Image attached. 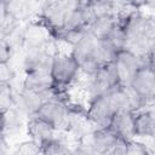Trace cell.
Wrapping results in <instances>:
<instances>
[{
    "instance_id": "obj_11",
    "label": "cell",
    "mask_w": 155,
    "mask_h": 155,
    "mask_svg": "<svg viewBox=\"0 0 155 155\" xmlns=\"http://www.w3.org/2000/svg\"><path fill=\"white\" fill-rule=\"evenodd\" d=\"M40 6V0H1V12L13 16L21 23L36 18Z\"/></svg>"
},
{
    "instance_id": "obj_22",
    "label": "cell",
    "mask_w": 155,
    "mask_h": 155,
    "mask_svg": "<svg viewBox=\"0 0 155 155\" xmlns=\"http://www.w3.org/2000/svg\"><path fill=\"white\" fill-rule=\"evenodd\" d=\"M113 2L115 4L117 12L125 8L142 10L144 6V0H113Z\"/></svg>"
},
{
    "instance_id": "obj_3",
    "label": "cell",
    "mask_w": 155,
    "mask_h": 155,
    "mask_svg": "<svg viewBox=\"0 0 155 155\" xmlns=\"http://www.w3.org/2000/svg\"><path fill=\"white\" fill-rule=\"evenodd\" d=\"M82 75L78 62L65 51H56L51 63V79L54 92H69Z\"/></svg>"
},
{
    "instance_id": "obj_5",
    "label": "cell",
    "mask_w": 155,
    "mask_h": 155,
    "mask_svg": "<svg viewBox=\"0 0 155 155\" xmlns=\"http://www.w3.org/2000/svg\"><path fill=\"white\" fill-rule=\"evenodd\" d=\"M69 52L78 62L84 76L96 73L103 65L99 54V40L88 31L70 47Z\"/></svg>"
},
{
    "instance_id": "obj_16",
    "label": "cell",
    "mask_w": 155,
    "mask_h": 155,
    "mask_svg": "<svg viewBox=\"0 0 155 155\" xmlns=\"http://www.w3.org/2000/svg\"><path fill=\"white\" fill-rule=\"evenodd\" d=\"M40 154L44 155H65L73 154V143L65 133L58 132L56 136L40 145Z\"/></svg>"
},
{
    "instance_id": "obj_25",
    "label": "cell",
    "mask_w": 155,
    "mask_h": 155,
    "mask_svg": "<svg viewBox=\"0 0 155 155\" xmlns=\"http://www.w3.org/2000/svg\"><path fill=\"white\" fill-rule=\"evenodd\" d=\"M143 8H147V10H150V11L155 12V0H144Z\"/></svg>"
},
{
    "instance_id": "obj_14",
    "label": "cell",
    "mask_w": 155,
    "mask_h": 155,
    "mask_svg": "<svg viewBox=\"0 0 155 155\" xmlns=\"http://www.w3.org/2000/svg\"><path fill=\"white\" fill-rule=\"evenodd\" d=\"M57 133L58 131L51 124H48L46 120L38 115H33L27 119L25 136L29 139L34 140L36 144H39V147L53 136H56Z\"/></svg>"
},
{
    "instance_id": "obj_20",
    "label": "cell",
    "mask_w": 155,
    "mask_h": 155,
    "mask_svg": "<svg viewBox=\"0 0 155 155\" xmlns=\"http://www.w3.org/2000/svg\"><path fill=\"white\" fill-rule=\"evenodd\" d=\"M13 155H29V154H40V147L31 139L22 140L21 143L16 144L13 150L11 151Z\"/></svg>"
},
{
    "instance_id": "obj_6",
    "label": "cell",
    "mask_w": 155,
    "mask_h": 155,
    "mask_svg": "<svg viewBox=\"0 0 155 155\" xmlns=\"http://www.w3.org/2000/svg\"><path fill=\"white\" fill-rule=\"evenodd\" d=\"M70 102L69 92H53L42 102L36 115L51 124L58 132L64 133L68 125Z\"/></svg>"
},
{
    "instance_id": "obj_27",
    "label": "cell",
    "mask_w": 155,
    "mask_h": 155,
    "mask_svg": "<svg viewBox=\"0 0 155 155\" xmlns=\"http://www.w3.org/2000/svg\"><path fill=\"white\" fill-rule=\"evenodd\" d=\"M151 140H153V144H154V145H155V134H154V137H153V138H151Z\"/></svg>"
},
{
    "instance_id": "obj_24",
    "label": "cell",
    "mask_w": 155,
    "mask_h": 155,
    "mask_svg": "<svg viewBox=\"0 0 155 155\" xmlns=\"http://www.w3.org/2000/svg\"><path fill=\"white\" fill-rule=\"evenodd\" d=\"M147 62H149L153 65V68H155V44H153V46L150 48V52L147 57Z\"/></svg>"
},
{
    "instance_id": "obj_21",
    "label": "cell",
    "mask_w": 155,
    "mask_h": 155,
    "mask_svg": "<svg viewBox=\"0 0 155 155\" xmlns=\"http://www.w3.org/2000/svg\"><path fill=\"white\" fill-rule=\"evenodd\" d=\"M15 50H16L15 46L10 41L1 39V42H0V63L11 62V58H12Z\"/></svg>"
},
{
    "instance_id": "obj_1",
    "label": "cell",
    "mask_w": 155,
    "mask_h": 155,
    "mask_svg": "<svg viewBox=\"0 0 155 155\" xmlns=\"http://www.w3.org/2000/svg\"><path fill=\"white\" fill-rule=\"evenodd\" d=\"M119 23L126 35V48L147 59L153 46V16L142 10L125 8L117 12Z\"/></svg>"
},
{
    "instance_id": "obj_13",
    "label": "cell",
    "mask_w": 155,
    "mask_h": 155,
    "mask_svg": "<svg viewBox=\"0 0 155 155\" xmlns=\"http://www.w3.org/2000/svg\"><path fill=\"white\" fill-rule=\"evenodd\" d=\"M134 138L151 139L155 134V109L150 105L134 111L133 115Z\"/></svg>"
},
{
    "instance_id": "obj_2",
    "label": "cell",
    "mask_w": 155,
    "mask_h": 155,
    "mask_svg": "<svg viewBox=\"0 0 155 155\" xmlns=\"http://www.w3.org/2000/svg\"><path fill=\"white\" fill-rule=\"evenodd\" d=\"M85 0H42L36 19L47 29L50 36L62 29Z\"/></svg>"
},
{
    "instance_id": "obj_17",
    "label": "cell",
    "mask_w": 155,
    "mask_h": 155,
    "mask_svg": "<svg viewBox=\"0 0 155 155\" xmlns=\"http://www.w3.org/2000/svg\"><path fill=\"white\" fill-rule=\"evenodd\" d=\"M119 23L117 15H109V16H103V17H97L93 18L88 27L87 31L97 38L98 40H103L104 38L108 36V34L113 30V28Z\"/></svg>"
},
{
    "instance_id": "obj_19",
    "label": "cell",
    "mask_w": 155,
    "mask_h": 155,
    "mask_svg": "<svg viewBox=\"0 0 155 155\" xmlns=\"http://www.w3.org/2000/svg\"><path fill=\"white\" fill-rule=\"evenodd\" d=\"M155 153V149L151 148V145L147 144L143 139L139 138H133L127 142V149L126 154H132V155H147V154H153Z\"/></svg>"
},
{
    "instance_id": "obj_12",
    "label": "cell",
    "mask_w": 155,
    "mask_h": 155,
    "mask_svg": "<svg viewBox=\"0 0 155 155\" xmlns=\"http://www.w3.org/2000/svg\"><path fill=\"white\" fill-rule=\"evenodd\" d=\"M48 98L39 92H35L28 87H24L22 84L15 93V107L28 119L33 115H36L42 102Z\"/></svg>"
},
{
    "instance_id": "obj_15",
    "label": "cell",
    "mask_w": 155,
    "mask_h": 155,
    "mask_svg": "<svg viewBox=\"0 0 155 155\" xmlns=\"http://www.w3.org/2000/svg\"><path fill=\"white\" fill-rule=\"evenodd\" d=\"M133 115H134V113L130 111V110L117 111L113 116L108 127L119 138L125 139V140H131V139L134 138V134H133Z\"/></svg>"
},
{
    "instance_id": "obj_23",
    "label": "cell",
    "mask_w": 155,
    "mask_h": 155,
    "mask_svg": "<svg viewBox=\"0 0 155 155\" xmlns=\"http://www.w3.org/2000/svg\"><path fill=\"white\" fill-rule=\"evenodd\" d=\"M16 73L8 63H0V78L2 84H13Z\"/></svg>"
},
{
    "instance_id": "obj_7",
    "label": "cell",
    "mask_w": 155,
    "mask_h": 155,
    "mask_svg": "<svg viewBox=\"0 0 155 155\" xmlns=\"http://www.w3.org/2000/svg\"><path fill=\"white\" fill-rule=\"evenodd\" d=\"M86 105V114L93 128L108 127L113 116L119 111L109 92L92 99Z\"/></svg>"
},
{
    "instance_id": "obj_8",
    "label": "cell",
    "mask_w": 155,
    "mask_h": 155,
    "mask_svg": "<svg viewBox=\"0 0 155 155\" xmlns=\"http://www.w3.org/2000/svg\"><path fill=\"white\" fill-rule=\"evenodd\" d=\"M126 86L140 101L150 105V101L155 94V68L149 62H145Z\"/></svg>"
},
{
    "instance_id": "obj_4",
    "label": "cell",
    "mask_w": 155,
    "mask_h": 155,
    "mask_svg": "<svg viewBox=\"0 0 155 155\" xmlns=\"http://www.w3.org/2000/svg\"><path fill=\"white\" fill-rule=\"evenodd\" d=\"M120 85L121 81L114 63H104L96 73L85 76V81L82 85L85 103H88L92 99L108 93Z\"/></svg>"
},
{
    "instance_id": "obj_18",
    "label": "cell",
    "mask_w": 155,
    "mask_h": 155,
    "mask_svg": "<svg viewBox=\"0 0 155 155\" xmlns=\"http://www.w3.org/2000/svg\"><path fill=\"white\" fill-rule=\"evenodd\" d=\"M103 41H105L116 53L126 48V35H125V30L122 25L117 23L113 28V30L108 34V36L103 39Z\"/></svg>"
},
{
    "instance_id": "obj_9",
    "label": "cell",
    "mask_w": 155,
    "mask_h": 155,
    "mask_svg": "<svg viewBox=\"0 0 155 155\" xmlns=\"http://www.w3.org/2000/svg\"><path fill=\"white\" fill-rule=\"evenodd\" d=\"M147 62V59L142 58L133 51L128 48H124L115 56L113 63L119 74L121 85H127L136 71Z\"/></svg>"
},
{
    "instance_id": "obj_26",
    "label": "cell",
    "mask_w": 155,
    "mask_h": 155,
    "mask_svg": "<svg viewBox=\"0 0 155 155\" xmlns=\"http://www.w3.org/2000/svg\"><path fill=\"white\" fill-rule=\"evenodd\" d=\"M150 107H153V108L155 109V94H154V97H153L151 101H150Z\"/></svg>"
},
{
    "instance_id": "obj_10",
    "label": "cell",
    "mask_w": 155,
    "mask_h": 155,
    "mask_svg": "<svg viewBox=\"0 0 155 155\" xmlns=\"http://www.w3.org/2000/svg\"><path fill=\"white\" fill-rule=\"evenodd\" d=\"M27 117L15 107L1 110V132L0 137L7 139L8 142L17 138L22 132L25 133Z\"/></svg>"
}]
</instances>
